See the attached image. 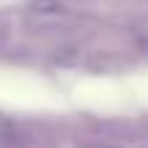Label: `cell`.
<instances>
[{
    "label": "cell",
    "mask_w": 148,
    "mask_h": 148,
    "mask_svg": "<svg viewBox=\"0 0 148 148\" xmlns=\"http://www.w3.org/2000/svg\"><path fill=\"white\" fill-rule=\"evenodd\" d=\"M27 14L36 19H60L66 14V0H30L27 3Z\"/></svg>",
    "instance_id": "cell-1"
},
{
    "label": "cell",
    "mask_w": 148,
    "mask_h": 148,
    "mask_svg": "<svg viewBox=\"0 0 148 148\" xmlns=\"http://www.w3.org/2000/svg\"><path fill=\"white\" fill-rule=\"evenodd\" d=\"M132 38H134V44H137L143 52H148V22H137V25L132 27Z\"/></svg>",
    "instance_id": "cell-2"
},
{
    "label": "cell",
    "mask_w": 148,
    "mask_h": 148,
    "mask_svg": "<svg viewBox=\"0 0 148 148\" xmlns=\"http://www.w3.org/2000/svg\"><path fill=\"white\" fill-rule=\"evenodd\" d=\"M8 38H11V25L0 16V49H5V44H8Z\"/></svg>",
    "instance_id": "cell-3"
}]
</instances>
